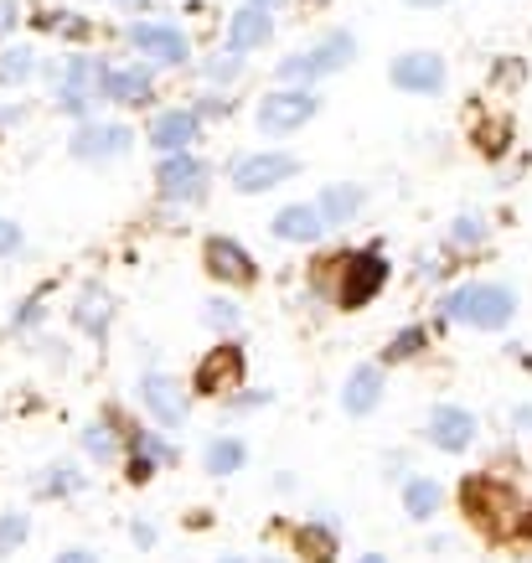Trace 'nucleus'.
Instances as JSON below:
<instances>
[{
	"instance_id": "1",
	"label": "nucleus",
	"mask_w": 532,
	"mask_h": 563,
	"mask_svg": "<svg viewBox=\"0 0 532 563\" xmlns=\"http://www.w3.org/2000/svg\"><path fill=\"white\" fill-rule=\"evenodd\" d=\"M461 501H465V512H470V522L481 532H512V528H522V501L512 496V486H501V481H491V476H476V481H465L461 486Z\"/></svg>"
},
{
	"instance_id": "2",
	"label": "nucleus",
	"mask_w": 532,
	"mask_h": 563,
	"mask_svg": "<svg viewBox=\"0 0 532 563\" xmlns=\"http://www.w3.org/2000/svg\"><path fill=\"white\" fill-rule=\"evenodd\" d=\"M512 290H501V285H461V290L445 295V316L450 321H465L476 325V331H501V325L512 321Z\"/></svg>"
},
{
	"instance_id": "3",
	"label": "nucleus",
	"mask_w": 532,
	"mask_h": 563,
	"mask_svg": "<svg viewBox=\"0 0 532 563\" xmlns=\"http://www.w3.org/2000/svg\"><path fill=\"white\" fill-rule=\"evenodd\" d=\"M383 285H388V258L383 254H352V258H342L336 300H342V310H362Z\"/></svg>"
},
{
	"instance_id": "4",
	"label": "nucleus",
	"mask_w": 532,
	"mask_h": 563,
	"mask_svg": "<svg viewBox=\"0 0 532 563\" xmlns=\"http://www.w3.org/2000/svg\"><path fill=\"white\" fill-rule=\"evenodd\" d=\"M310 114H315V93H306V88H279V93H269V99L258 103V124L269 135H290Z\"/></svg>"
},
{
	"instance_id": "5",
	"label": "nucleus",
	"mask_w": 532,
	"mask_h": 563,
	"mask_svg": "<svg viewBox=\"0 0 532 563\" xmlns=\"http://www.w3.org/2000/svg\"><path fill=\"white\" fill-rule=\"evenodd\" d=\"M352 63V36H326L315 52H306V57H285L279 63V78L285 84H306V78H321V73H331V68H346Z\"/></svg>"
},
{
	"instance_id": "6",
	"label": "nucleus",
	"mask_w": 532,
	"mask_h": 563,
	"mask_svg": "<svg viewBox=\"0 0 532 563\" xmlns=\"http://www.w3.org/2000/svg\"><path fill=\"white\" fill-rule=\"evenodd\" d=\"M290 176H295V155L264 151V155H248V161L233 166V187H239L243 197H254V191H269V187H279V181H290Z\"/></svg>"
},
{
	"instance_id": "7",
	"label": "nucleus",
	"mask_w": 532,
	"mask_h": 563,
	"mask_svg": "<svg viewBox=\"0 0 532 563\" xmlns=\"http://www.w3.org/2000/svg\"><path fill=\"white\" fill-rule=\"evenodd\" d=\"M155 181H160V197H171V202H191V197H202L207 166L197 161V155H187V151H171L166 161H160Z\"/></svg>"
},
{
	"instance_id": "8",
	"label": "nucleus",
	"mask_w": 532,
	"mask_h": 563,
	"mask_svg": "<svg viewBox=\"0 0 532 563\" xmlns=\"http://www.w3.org/2000/svg\"><path fill=\"white\" fill-rule=\"evenodd\" d=\"M233 388H243V346H212V357H202V367H197V393L223 398Z\"/></svg>"
},
{
	"instance_id": "9",
	"label": "nucleus",
	"mask_w": 532,
	"mask_h": 563,
	"mask_svg": "<svg viewBox=\"0 0 532 563\" xmlns=\"http://www.w3.org/2000/svg\"><path fill=\"white\" fill-rule=\"evenodd\" d=\"M394 84L403 93H440L445 88V63L434 52H403V57H394Z\"/></svg>"
},
{
	"instance_id": "10",
	"label": "nucleus",
	"mask_w": 532,
	"mask_h": 563,
	"mask_svg": "<svg viewBox=\"0 0 532 563\" xmlns=\"http://www.w3.org/2000/svg\"><path fill=\"white\" fill-rule=\"evenodd\" d=\"M130 47H140L145 57L166 63V68L187 63V36L176 32V26H160V21H140V26H130Z\"/></svg>"
},
{
	"instance_id": "11",
	"label": "nucleus",
	"mask_w": 532,
	"mask_h": 563,
	"mask_svg": "<svg viewBox=\"0 0 532 563\" xmlns=\"http://www.w3.org/2000/svg\"><path fill=\"white\" fill-rule=\"evenodd\" d=\"M424 434H430V444L434 450H445V455H461L465 444L476 440V419H470V413L465 409H434L430 413V429H424Z\"/></svg>"
},
{
	"instance_id": "12",
	"label": "nucleus",
	"mask_w": 532,
	"mask_h": 563,
	"mask_svg": "<svg viewBox=\"0 0 532 563\" xmlns=\"http://www.w3.org/2000/svg\"><path fill=\"white\" fill-rule=\"evenodd\" d=\"M207 269L212 279H223V285H254V258L243 254L233 239H207Z\"/></svg>"
},
{
	"instance_id": "13",
	"label": "nucleus",
	"mask_w": 532,
	"mask_h": 563,
	"mask_svg": "<svg viewBox=\"0 0 532 563\" xmlns=\"http://www.w3.org/2000/svg\"><path fill=\"white\" fill-rule=\"evenodd\" d=\"M191 140H197V114H191V109H166V114H155L151 120V145L160 155L187 151Z\"/></svg>"
},
{
	"instance_id": "14",
	"label": "nucleus",
	"mask_w": 532,
	"mask_h": 563,
	"mask_svg": "<svg viewBox=\"0 0 532 563\" xmlns=\"http://www.w3.org/2000/svg\"><path fill=\"white\" fill-rule=\"evenodd\" d=\"M140 393H145V404H151V413L160 424H181V419H187V393L176 388L166 373H151Z\"/></svg>"
},
{
	"instance_id": "15",
	"label": "nucleus",
	"mask_w": 532,
	"mask_h": 563,
	"mask_svg": "<svg viewBox=\"0 0 532 563\" xmlns=\"http://www.w3.org/2000/svg\"><path fill=\"white\" fill-rule=\"evenodd\" d=\"M120 151H130V130H120V124H88L73 140L78 161H103V155H120Z\"/></svg>"
},
{
	"instance_id": "16",
	"label": "nucleus",
	"mask_w": 532,
	"mask_h": 563,
	"mask_svg": "<svg viewBox=\"0 0 532 563\" xmlns=\"http://www.w3.org/2000/svg\"><path fill=\"white\" fill-rule=\"evenodd\" d=\"M269 32H275V21L264 16V5H243L239 16L228 21V42H233V52H254L269 42Z\"/></svg>"
},
{
	"instance_id": "17",
	"label": "nucleus",
	"mask_w": 532,
	"mask_h": 563,
	"mask_svg": "<svg viewBox=\"0 0 532 563\" xmlns=\"http://www.w3.org/2000/svg\"><path fill=\"white\" fill-rule=\"evenodd\" d=\"M378 398H383V373L378 367H357V373L346 377V388H342V409L346 413H373L378 409Z\"/></svg>"
},
{
	"instance_id": "18",
	"label": "nucleus",
	"mask_w": 532,
	"mask_h": 563,
	"mask_svg": "<svg viewBox=\"0 0 532 563\" xmlns=\"http://www.w3.org/2000/svg\"><path fill=\"white\" fill-rule=\"evenodd\" d=\"M321 228H326L321 207H285V212L275 218V239H285V243H315V239H321Z\"/></svg>"
},
{
	"instance_id": "19",
	"label": "nucleus",
	"mask_w": 532,
	"mask_h": 563,
	"mask_svg": "<svg viewBox=\"0 0 532 563\" xmlns=\"http://www.w3.org/2000/svg\"><path fill=\"white\" fill-rule=\"evenodd\" d=\"M103 99H109V103H145V99H151V73H145V68L103 73Z\"/></svg>"
},
{
	"instance_id": "20",
	"label": "nucleus",
	"mask_w": 532,
	"mask_h": 563,
	"mask_svg": "<svg viewBox=\"0 0 532 563\" xmlns=\"http://www.w3.org/2000/svg\"><path fill=\"white\" fill-rule=\"evenodd\" d=\"M290 543H295V553H300L306 563H331L336 559V532L315 528V522H310V528H295Z\"/></svg>"
},
{
	"instance_id": "21",
	"label": "nucleus",
	"mask_w": 532,
	"mask_h": 563,
	"mask_svg": "<svg viewBox=\"0 0 532 563\" xmlns=\"http://www.w3.org/2000/svg\"><path fill=\"white\" fill-rule=\"evenodd\" d=\"M93 84H103V73L93 68V63H73V68H68V88H63V109L84 114V109H88V93H93Z\"/></svg>"
},
{
	"instance_id": "22",
	"label": "nucleus",
	"mask_w": 532,
	"mask_h": 563,
	"mask_svg": "<svg viewBox=\"0 0 532 563\" xmlns=\"http://www.w3.org/2000/svg\"><path fill=\"white\" fill-rule=\"evenodd\" d=\"M362 207V191L357 187H331L326 197H321V218L326 222H352Z\"/></svg>"
},
{
	"instance_id": "23",
	"label": "nucleus",
	"mask_w": 532,
	"mask_h": 563,
	"mask_svg": "<svg viewBox=\"0 0 532 563\" xmlns=\"http://www.w3.org/2000/svg\"><path fill=\"white\" fill-rule=\"evenodd\" d=\"M109 316H114V310H109V295H103V290H88L84 300H78V325H84L88 336H103Z\"/></svg>"
},
{
	"instance_id": "24",
	"label": "nucleus",
	"mask_w": 532,
	"mask_h": 563,
	"mask_svg": "<svg viewBox=\"0 0 532 563\" xmlns=\"http://www.w3.org/2000/svg\"><path fill=\"white\" fill-rule=\"evenodd\" d=\"M403 507H409V517H419V522L434 517L440 512V486H434V481H409V486H403Z\"/></svg>"
},
{
	"instance_id": "25",
	"label": "nucleus",
	"mask_w": 532,
	"mask_h": 563,
	"mask_svg": "<svg viewBox=\"0 0 532 563\" xmlns=\"http://www.w3.org/2000/svg\"><path fill=\"white\" fill-rule=\"evenodd\" d=\"M239 465H243V444L239 440H212L207 444V471H212V476H233Z\"/></svg>"
},
{
	"instance_id": "26",
	"label": "nucleus",
	"mask_w": 532,
	"mask_h": 563,
	"mask_svg": "<svg viewBox=\"0 0 532 563\" xmlns=\"http://www.w3.org/2000/svg\"><path fill=\"white\" fill-rule=\"evenodd\" d=\"M84 444H88V455L109 461V455H114V434H109V419H93V424L84 429Z\"/></svg>"
},
{
	"instance_id": "27",
	"label": "nucleus",
	"mask_w": 532,
	"mask_h": 563,
	"mask_svg": "<svg viewBox=\"0 0 532 563\" xmlns=\"http://www.w3.org/2000/svg\"><path fill=\"white\" fill-rule=\"evenodd\" d=\"M21 543H26V517L5 512V517H0V553H16Z\"/></svg>"
},
{
	"instance_id": "28",
	"label": "nucleus",
	"mask_w": 532,
	"mask_h": 563,
	"mask_svg": "<svg viewBox=\"0 0 532 563\" xmlns=\"http://www.w3.org/2000/svg\"><path fill=\"white\" fill-rule=\"evenodd\" d=\"M26 73H32V52H5V57H0V84H21V78H26Z\"/></svg>"
},
{
	"instance_id": "29",
	"label": "nucleus",
	"mask_w": 532,
	"mask_h": 563,
	"mask_svg": "<svg viewBox=\"0 0 532 563\" xmlns=\"http://www.w3.org/2000/svg\"><path fill=\"white\" fill-rule=\"evenodd\" d=\"M419 346H424V331H419V325H409V331H398V336H394V346H388V362H409Z\"/></svg>"
},
{
	"instance_id": "30",
	"label": "nucleus",
	"mask_w": 532,
	"mask_h": 563,
	"mask_svg": "<svg viewBox=\"0 0 532 563\" xmlns=\"http://www.w3.org/2000/svg\"><path fill=\"white\" fill-rule=\"evenodd\" d=\"M207 321H218V325H239V310L228 306V300H212V306H207Z\"/></svg>"
},
{
	"instance_id": "31",
	"label": "nucleus",
	"mask_w": 532,
	"mask_h": 563,
	"mask_svg": "<svg viewBox=\"0 0 532 563\" xmlns=\"http://www.w3.org/2000/svg\"><path fill=\"white\" fill-rule=\"evenodd\" d=\"M16 249H21V228L0 218V254H16Z\"/></svg>"
},
{
	"instance_id": "32",
	"label": "nucleus",
	"mask_w": 532,
	"mask_h": 563,
	"mask_svg": "<svg viewBox=\"0 0 532 563\" xmlns=\"http://www.w3.org/2000/svg\"><path fill=\"white\" fill-rule=\"evenodd\" d=\"M455 243H481V222L461 218V222H455Z\"/></svg>"
},
{
	"instance_id": "33",
	"label": "nucleus",
	"mask_w": 532,
	"mask_h": 563,
	"mask_svg": "<svg viewBox=\"0 0 532 563\" xmlns=\"http://www.w3.org/2000/svg\"><path fill=\"white\" fill-rule=\"evenodd\" d=\"M239 73V57H223V63H207V78H233Z\"/></svg>"
},
{
	"instance_id": "34",
	"label": "nucleus",
	"mask_w": 532,
	"mask_h": 563,
	"mask_svg": "<svg viewBox=\"0 0 532 563\" xmlns=\"http://www.w3.org/2000/svg\"><path fill=\"white\" fill-rule=\"evenodd\" d=\"M57 563H99L88 548H68V553H57Z\"/></svg>"
},
{
	"instance_id": "35",
	"label": "nucleus",
	"mask_w": 532,
	"mask_h": 563,
	"mask_svg": "<svg viewBox=\"0 0 532 563\" xmlns=\"http://www.w3.org/2000/svg\"><path fill=\"white\" fill-rule=\"evenodd\" d=\"M151 471H155L151 461H130V476H135V481H151Z\"/></svg>"
},
{
	"instance_id": "36",
	"label": "nucleus",
	"mask_w": 532,
	"mask_h": 563,
	"mask_svg": "<svg viewBox=\"0 0 532 563\" xmlns=\"http://www.w3.org/2000/svg\"><path fill=\"white\" fill-rule=\"evenodd\" d=\"M11 21H16V5L5 0V5H0V26H11Z\"/></svg>"
},
{
	"instance_id": "37",
	"label": "nucleus",
	"mask_w": 532,
	"mask_h": 563,
	"mask_svg": "<svg viewBox=\"0 0 532 563\" xmlns=\"http://www.w3.org/2000/svg\"><path fill=\"white\" fill-rule=\"evenodd\" d=\"M517 424H522V429H528V434H532V409H522V413H517Z\"/></svg>"
},
{
	"instance_id": "38",
	"label": "nucleus",
	"mask_w": 532,
	"mask_h": 563,
	"mask_svg": "<svg viewBox=\"0 0 532 563\" xmlns=\"http://www.w3.org/2000/svg\"><path fill=\"white\" fill-rule=\"evenodd\" d=\"M409 5H445V0H409Z\"/></svg>"
},
{
	"instance_id": "39",
	"label": "nucleus",
	"mask_w": 532,
	"mask_h": 563,
	"mask_svg": "<svg viewBox=\"0 0 532 563\" xmlns=\"http://www.w3.org/2000/svg\"><path fill=\"white\" fill-rule=\"evenodd\" d=\"M306 5H310V11H321V5H326V0H306Z\"/></svg>"
},
{
	"instance_id": "40",
	"label": "nucleus",
	"mask_w": 532,
	"mask_h": 563,
	"mask_svg": "<svg viewBox=\"0 0 532 563\" xmlns=\"http://www.w3.org/2000/svg\"><path fill=\"white\" fill-rule=\"evenodd\" d=\"M362 563H383V559H378V553H373V559H362Z\"/></svg>"
},
{
	"instance_id": "41",
	"label": "nucleus",
	"mask_w": 532,
	"mask_h": 563,
	"mask_svg": "<svg viewBox=\"0 0 532 563\" xmlns=\"http://www.w3.org/2000/svg\"><path fill=\"white\" fill-rule=\"evenodd\" d=\"M254 5H275V0H254Z\"/></svg>"
},
{
	"instance_id": "42",
	"label": "nucleus",
	"mask_w": 532,
	"mask_h": 563,
	"mask_svg": "<svg viewBox=\"0 0 532 563\" xmlns=\"http://www.w3.org/2000/svg\"><path fill=\"white\" fill-rule=\"evenodd\" d=\"M223 563H243V559H223Z\"/></svg>"
},
{
	"instance_id": "43",
	"label": "nucleus",
	"mask_w": 532,
	"mask_h": 563,
	"mask_svg": "<svg viewBox=\"0 0 532 563\" xmlns=\"http://www.w3.org/2000/svg\"><path fill=\"white\" fill-rule=\"evenodd\" d=\"M269 563H279V559H269Z\"/></svg>"
}]
</instances>
